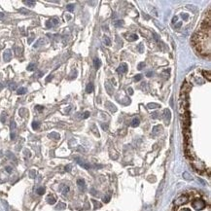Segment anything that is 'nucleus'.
Segmentation results:
<instances>
[{
    "instance_id": "1",
    "label": "nucleus",
    "mask_w": 211,
    "mask_h": 211,
    "mask_svg": "<svg viewBox=\"0 0 211 211\" xmlns=\"http://www.w3.org/2000/svg\"><path fill=\"white\" fill-rule=\"evenodd\" d=\"M192 207L196 210H202L206 207V202L202 198H196L192 202Z\"/></svg>"
},
{
    "instance_id": "2",
    "label": "nucleus",
    "mask_w": 211,
    "mask_h": 211,
    "mask_svg": "<svg viewBox=\"0 0 211 211\" xmlns=\"http://www.w3.org/2000/svg\"><path fill=\"white\" fill-rule=\"evenodd\" d=\"M188 200H189V196L188 194H182V196H180L179 198H177L174 200V205H176V206L183 205L185 203H187Z\"/></svg>"
},
{
    "instance_id": "3",
    "label": "nucleus",
    "mask_w": 211,
    "mask_h": 211,
    "mask_svg": "<svg viewBox=\"0 0 211 211\" xmlns=\"http://www.w3.org/2000/svg\"><path fill=\"white\" fill-rule=\"evenodd\" d=\"M128 71V64L126 63H121L119 67L117 68V72L119 73H126Z\"/></svg>"
},
{
    "instance_id": "4",
    "label": "nucleus",
    "mask_w": 211,
    "mask_h": 211,
    "mask_svg": "<svg viewBox=\"0 0 211 211\" xmlns=\"http://www.w3.org/2000/svg\"><path fill=\"white\" fill-rule=\"evenodd\" d=\"M3 58L5 62H9L10 60L12 58V52L10 50H6L4 54H3Z\"/></svg>"
},
{
    "instance_id": "5",
    "label": "nucleus",
    "mask_w": 211,
    "mask_h": 211,
    "mask_svg": "<svg viewBox=\"0 0 211 211\" xmlns=\"http://www.w3.org/2000/svg\"><path fill=\"white\" fill-rule=\"evenodd\" d=\"M77 185H78V187H79V189L81 191H84L85 188H86V184H85L84 179H78L77 180Z\"/></svg>"
},
{
    "instance_id": "6",
    "label": "nucleus",
    "mask_w": 211,
    "mask_h": 211,
    "mask_svg": "<svg viewBox=\"0 0 211 211\" xmlns=\"http://www.w3.org/2000/svg\"><path fill=\"white\" fill-rule=\"evenodd\" d=\"M94 84H92V83H88V85H87V88H86V92H87L88 94H92V92H94Z\"/></svg>"
},
{
    "instance_id": "7",
    "label": "nucleus",
    "mask_w": 211,
    "mask_h": 211,
    "mask_svg": "<svg viewBox=\"0 0 211 211\" xmlns=\"http://www.w3.org/2000/svg\"><path fill=\"white\" fill-rule=\"evenodd\" d=\"M77 162L81 166H83L84 168H86V169H90V164H86V162H82L80 158H77Z\"/></svg>"
},
{
    "instance_id": "8",
    "label": "nucleus",
    "mask_w": 211,
    "mask_h": 211,
    "mask_svg": "<svg viewBox=\"0 0 211 211\" xmlns=\"http://www.w3.org/2000/svg\"><path fill=\"white\" fill-rule=\"evenodd\" d=\"M94 67H96V69H98V68L101 66V60H100L98 58H96L94 60Z\"/></svg>"
},
{
    "instance_id": "9",
    "label": "nucleus",
    "mask_w": 211,
    "mask_h": 211,
    "mask_svg": "<svg viewBox=\"0 0 211 211\" xmlns=\"http://www.w3.org/2000/svg\"><path fill=\"white\" fill-rule=\"evenodd\" d=\"M46 200H47L48 203H50V204H54V203L56 202V198H54V196H52V194L48 196Z\"/></svg>"
},
{
    "instance_id": "10",
    "label": "nucleus",
    "mask_w": 211,
    "mask_h": 211,
    "mask_svg": "<svg viewBox=\"0 0 211 211\" xmlns=\"http://www.w3.org/2000/svg\"><path fill=\"white\" fill-rule=\"evenodd\" d=\"M139 124H140V120H139L138 118H134V119L132 120V126H133V128H136V126H139Z\"/></svg>"
},
{
    "instance_id": "11",
    "label": "nucleus",
    "mask_w": 211,
    "mask_h": 211,
    "mask_svg": "<svg viewBox=\"0 0 211 211\" xmlns=\"http://www.w3.org/2000/svg\"><path fill=\"white\" fill-rule=\"evenodd\" d=\"M126 39H128V41L132 42V41H135V40H137V39H138V35H137V34H132V35L128 36V37H126Z\"/></svg>"
},
{
    "instance_id": "12",
    "label": "nucleus",
    "mask_w": 211,
    "mask_h": 211,
    "mask_svg": "<svg viewBox=\"0 0 211 211\" xmlns=\"http://www.w3.org/2000/svg\"><path fill=\"white\" fill-rule=\"evenodd\" d=\"M160 126H155L154 128H153V130H152V135L153 136H155V135H157V133H158L160 132Z\"/></svg>"
},
{
    "instance_id": "13",
    "label": "nucleus",
    "mask_w": 211,
    "mask_h": 211,
    "mask_svg": "<svg viewBox=\"0 0 211 211\" xmlns=\"http://www.w3.org/2000/svg\"><path fill=\"white\" fill-rule=\"evenodd\" d=\"M164 118H166V120L167 121V123L169 122V120H170V111L168 110V109H166L164 110Z\"/></svg>"
},
{
    "instance_id": "14",
    "label": "nucleus",
    "mask_w": 211,
    "mask_h": 211,
    "mask_svg": "<svg viewBox=\"0 0 211 211\" xmlns=\"http://www.w3.org/2000/svg\"><path fill=\"white\" fill-rule=\"evenodd\" d=\"M202 74H203V76L206 78V79L208 80V81H210L211 80V76H210V71H205L203 70L202 71Z\"/></svg>"
},
{
    "instance_id": "15",
    "label": "nucleus",
    "mask_w": 211,
    "mask_h": 211,
    "mask_svg": "<svg viewBox=\"0 0 211 211\" xmlns=\"http://www.w3.org/2000/svg\"><path fill=\"white\" fill-rule=\"evenodd\" d=\"M49 137H52L54 139H60V134L56 132H52L49 134Z\"/></svg>"
},
{
    "instance_id": "16",
    "label": "nucleus",
    "mask_w": 211,
    "mask_h": 211,
    "mask_svg": "<svg viewBox=\"0 0 211 211\" xmlns=\"http://www.w3.org/2000/svg\"><path fill=\"white\" fill-rule=\"evenodd\" d=\"M10 128H11V132H12V133H13V132H15V130L17 128V124H16V123H15L14 121H12V122H11Z\"/></svg>"
},
{
    "instance_id": "17",
    "label": "nucleus",
    "mask_w": 211,
    "mask_h": 211,
    "mask_svg": "<svg viewBox=\"0 0 211 211\" xmlns=\"http://www.w3.org/2000/svg\"><path fill=\"white\" fill-rule=\"evenodd\" d=\"M124 20H116L114 24H115V26L116 27H121V26H124Z\"/></svg>"
},
{
    "instance_id": "18",
    "label": "nucleus",
    "mask_w": 211,
    "mask_h": 211,
    "mask_svg": "<svg viewBox=\"0 0 211 211\" xmlns=\"http://www.w3.org/2000/svg\"><path fill=\"white\" fill-rule=\"evenodd\" d=\"M26 92V88H20L17 90V94H24Z\"/></svg>"
},
{
    "instance_id": "19",
    "label": "nucleus",
    "mask_w": 211,
    "mask_h": 211,
    "mask_svg": "<svg viewBox=\"0 0 211 211\" xmlns=\"http://www.w3.org/2000/svg\"><path fill=\"white\" fill-rule=\"evenodd\" d=\"M24 4H26L27 6H30V7H32V6H34V5H35V1L26 0V1H24Z\"/></svg>"
},
{
    "instance_id": "20",
    "label": "nucleus",
    "mask_w": 211,
    "mask_h": 211,
    "mask_svg": "<svg viewBox=\"0 0 211 211\" xmlns=\"http://www.w3.org/2000/svg\"><path fill=\"white\" fill-rule=\"evenodd\" d=\"M35 63H30L28 66H27V70L28 71H33L35 69Z\"/></svg>"
},
{
    "instance_id": "21",
    "label": "nucleus",
    "mask_w": 211,
    "mask_h": 211,
    "mask_svg": "<svg viewBox=\"0 0 211 211\" xmlns=\"http://www.w3.org/2000/svg\"><path fill=\"white\" fill-rule=\"evenodd\" d=\"M158 104H157V103H149L148 104V108L149 109H155V108H158Z\"/></svg>"
},
{
    "instance_id": "22",
    "label": "nucleus",
    "mask_w": 211,
    "mask_h": 211,
    "mask_svg": "<svg viewBox=\"0 0 211 211\" xmlns=\"http://www.w3.org/2000/svg\"><path fill=\"white\" fill-rule=\"evenodd\" d=\"M137 50H138L139 53H143L144 52V45L142 44V43H140V44L137 46Z\"/></svg>"
},
{
    "instance_id": "23",
    "label": "nucleus",
    "mask_w": 211,
    "mask_h": 211,
    "mask_svg": "<svg viewBox=\"0 0 211 211\" xmlns=\"http://www.w3.org/2000/svg\"><path fill=\"white\" fill-rule=\"evenodd\" d=\"M103 41H104V43H105L106 46H110V45H111V41H110V39H109L107 36H105V37H104Z\"/></svg>"
},
{
    "instance_id": "24",
    "label": "nucleus",
    "mask_w": 211,
    "mask_h": 211,
    "mask_svg": "<svg viewBox=\"0 0 211 211\" xmlns=\"http://www.w3.org/2000/svg\"><path fill=\"white\" fill-rule=\"evenodd\" d=\"M39 126H40L39 122H33V123H32V128H33V130H37Z\"/></svg>"
},
{
    "instance_id": "25",
    "label": "nucleus",
    "mask_w": 211,
    "mask_h": 211,
    "mask_svg": "<svg viewBox=\"0 0 211 211\" xmlns=\"http://www.w3.org/2000/svg\"><path fill=\"white\" fill-rule=\"evenodd\" d=\"M46 26L48 27V28H52V27L54 26L53 22H51V20H47V22H46Z\"/></svg>"
},
{
    "instance_id": "26",
    "label": "nucleus",
    "mask_w": 211,
    "mask_h": 211,
    "mask_svg": "<svg viewBox=\"0 0 211 211\" xmlns=\"http://www.w3.org/2000/svg\"><path fill=\"white\" fill-rule=\"evenodd\" d=\"M44 193H45V188L41 187V188H38L37 189V194H43Z\"/></svg>"
},
{
    "instance_id": "27",
    "label": "nucleus",
    "mask_w": 211,
    "mask_h": 211,
    "mask_svg": "<svg viewBox=\"0 0 211 211\" xmlns=\"http://www.w3.org/2000/svg\"><path fill=\"white\" fill-rule=\"evenodd\" d=\"M183 177H184L185 179H187V180H192L193 179V177L189 175V173H187V172H185L184 174H183Z\"/></svg>"
},
{
    "instance_id": "28",
    "label": "nucleus",
    "mask_w": 211,
    "mask_h": 211,
    "mask_svg": "<svg viewBox=\"0 0 211 211\" xmlns=\"http://www.w3.org/2000/svg\"><path fill=\"white\" fill-rule=\"evenodd\" d=\"M66 9L68 10L69 12H72V11L74 10V5H73V4H69V5H67V6H66Z\"/></svg>"
},
{
    "instance_id": "29",
    "label": "nucleus",
    "mask_w": 211,
    "mask_h": 211,
    "mask_svg": "<svg viewBox=\"0 0 211 211\" xmlns=\"http://www.w3.org/2000/svg\"><path fill=\"white\" fill-rule=\"evenodd\" d=\"M105 87L107 88V90H108V92H109V94H112V92H111V90H112V88L109 87V83H108V82H106V83H105Z\"/></svg>"
},
{
    "instance_id": "30",
    "label": "nucleus",
    "mask_w": 211,
    "mask_h": 211,
    "mask_svg": "<svg viewBox=\"0 0 211 211\" xmlns=\"http://www.w3.org/2000/svg\"><path fill=\"white\" fill-rule=\"evenodd\" d=\"M141 79H142V75H140V74H138V75H136V76L134 77V81H135V82H138V81H140Z\"/></svg>"
},
{
    "instance_id": "31",
    "label": "nucleus",
    "mask_w": 211,
    "mask_h": 211,
    "mask_svg": "<svg viewBox=\"0 0 211 211\" xmlns=\"http://www.w3.org/2000/svg\"><path fill=\"white\" fill-rule=\"evenodd\" d=\"M20 13H22V14H29L30 12L28 11V10H26V9H24V8H22V9H20L18 10Z\"/></svg>"
},
{
    "instance_id": "32",
    "label": "nucleus",
    "mask_w": 211,
    "mask_h": 211,
    "mask_svg": "<svg viewBox=\"0 0 211 211\" xmlns=\"http://www.w3.org/2000/svg\"><path fill=\"white\" fill-rule=\"evenodd\" d=\"M63 187H64V190L62 191V194H66L69 192V188L66 187V186H63Z\"/></svg>"
},
{
    "instance_id": "33",
    "label": "nucleus",
    "mask_w": 211,
    "mask_h": 211,
    "mask_svg": "<svg viewBox=\"0 0 211 211\" xmlns=\"http://www.w3.org/2000/svg\"><path fill=\"white\" fill-rule=\"evenodd\" d=\"M9 88H10V90H16V84H15V83H12V84H10Z\"/></svg>"
},
{
    "instance_id": "34",
    "label": "nucleus",
    "mask_w": 211,
    "mask_h": 211,
    "mask_svg": "<svg viewBox=\"0 0 211 211\" xmlns=\"http://www.w3.org/2000/svg\"><path fill=\"white\" fill-rule=\"evenodd\" d=\"M65 207V204L64 203H60L58 206H56V209H62V208H64Z\"/></svg>"
},
{
    "instance_id": "35",
    "label": "nucleus",
    "mask_w": 211,
    "mask_h": 211,
    "mask_svg": "<svg viewBox=\"0 0 211 211\" xmlns=\"http://www.w3.org/2000/svg\"><path fill=\"white\" fill-rule=\"evenodd\" d=\"M144 66H145V63H144V62H140V63L138 64V66H137V68H138L139 70H141V69H142V68H143Z\"/></svg>"
},
{
    "instance_id": "36",
    "label": "nucleus",
    "mask_w": 211,
    "mask_h": 211,
    "mask_svg": "<svg viewBox=\"0 0 211 211\" xmlns=\"http://www.w3.org/2000/svg\"><path fill=\"white\" fill-rule=\"evenodd\" d=\"M92 202L94 203V205H96V208H99V207H101V204H100L99 202H96V200H92Z\"/></svg>"
},
{
    "instance_id": "37",
    "label": "nucleus",
    "mask_w": 211,
    "mask_h": 211,
    "mask_svg": "<svg viewBox=\"0 0 211 211\" xmlns=\"http://www.w3.org/2000/svg\"><path fill=\"white\" fill-rule=\"evenodd\" d=\"M51 22H53V24H54V26H56V24H58V20L56 18H52V20H51Z\"/></svg>"
},
{
    "instance_id": "38",
    "label": "nucleus",
    "mask_w": 211,
    "mask_h": 211,
    "mask_svg": "<svg viewBox=\"0 0 211 211\" xmlns=\"http://www.w3.org/2000/svg\"><path fill=\"white\" fill-rule=\"evenodd\" d=\"M188 18H189V15H188V14H182V18H183L184 20H187Z\"/></svg>"
},
{
    "instance_id": "39",
    "label": "nucleus",
    "mask_w": 211,
    "mask_h": 211,
    "mask_svg": "<svg viewBox=\"0 0 211 211\" xmlns=\"http://www.w3.org/2000/svg\"><path fill=\"white\" fill-rule=\"evenodd\" d=\"M43 109H44V107H43V106H40V105L36 106V110H37V111H42Z\"/></svg>"
},
{
    "instance_id": "40",
    "label": "nucleus",
    "mask_w": 211,
    "mask_h": 211,
    "mask_svg": "<svg viewBox=\"0 0 211 211\" xmlns=\"http://www.w3.org/2000/svg\"><path fill=\"white\" fill-rule=\"evenodd\" d=\"M41 42H44V40H43V39H40V40H39V41H38V42H37V43L34 45V48H37V47L40 45V43H41Z\"/></svg>"
},
{
    "instance_id": "41",
    "label": "nucleus",
    "mask_w": 211,
    "mask_h": 211,
    "mask_svg": "<svg viewBox=\"0 0 211 211\" xmlns=\"http://www.w3.org/2000/svg\"><path fill=\"white\" fill-rule=\"evenodd\" d=\"M88 116H90V112H88V111H87V112H85V113H84L83 118H84V119H87V118H88Z\"/></svg>"
},
{
    "instance_id": "42",
    "label": "nucleus",
    "mask_w": 211,
    "mask_h": 211,
    "mask_svg": "<svg viewBox=\"0 0 211 211\" xmlns=\"http://www.w3.org/2000/svg\"><path fill=\"white\" fill-rule=\"evenodd\" d=\"M109 200H110V196H104V198H103V202H108Z\"/></svg>"
},
{
    "instance_id": "43",
    "label": "nucleus",
    "mask_w": 211,
    "mask_h": 211,
    "mask_svg": "<svg viewBox=\"0 0 211 211\" xmlns=\"http://www.w3.org/2000/svg\"><path fill=\"white\" fill-rule=\"evenodd\" d=\"M152 118H153V119H157V118H158V113H157V112H154V113L152 114Z\"/></svg>"
},
{
    "instance_id": "44",
    "label": "nucleus",
    "mask_w": 211,
    "mask_h": 211,
    "mask_svg": "<svg viewBox=\"0 0 211 211\" xmlns=\"http://www.w3.org/2000/svg\"><path fill=\"white\" fill-rule=\"evenodd\" d=\"M5 118H6V116H5V114H3L2 116H1V118H0V119H1V121H2L3 123H5Z\"/></svg>"
},
{
    "instance_id": "45",
    "label": "nucleus",
    "mask_w": 211,
    "mask_h": 211,
    "mask_svg": "<svg viewBox=\"0 0 211 211\" xmlns=\"http://www.w3.org/2000/svg\"><path fill=\"white\" fill-rule=\"evenodd\" d=\"M53 79V75H50L49 77H47V79H46V82H50L51 80Z\"/></svg>"
},
{
    "instance_id": "46",
    "label": "nucleus",
    "mask_w": 211,
    "mask_h": 211,
    "mask_svg": "<svg viewBox=\"0 0 211 211\" xmlns=\"http://www.w3.org/2000/svg\"><path fill=\"white\" fill-rule=\"evenodd\" d=\"M101 126L104 128V130H107V128H108V126H107V124H102Z\"/></svg>"
},
{
    "instance_id": "47",
    "label": "nucleus",
    "mask_w": 211,
    "mask_h": 211,
    "mask_svg": "<svg viewBox=\"0 0 211 211\" xmlns=\"http://www.w3.org/2000/svg\"><path fill=\"white\" fill-rule=\"evenodd\" d=\"M177 20H178V18H177V17H176V16H175L174 18H172V24H175L176 22H177Z\"/></svg>"
},
{
    "instance_id": "48",
    "label": "nucleus",
    "mask_w": 211,
    "mask_h": 211,
    "mask_svg": "<svg viewBox=\"0 0 211 211\" xmlns=\"http://www.w3.org/2000/svg\"><path fill=\"white\" fill-rule=\"evenodd\" d=\"M146 75H147V77H151V76L153 75V72L149 71V72H147V74H146Z\"/></svg>"
},
{
    "instance_id": "49",
    "label": "nucleus",
    "mask_w": 211,
    "mask_h": 211,
    "mask_svg": "<svg viewBox=\"0 0 211 211\" xmlns=\"http://www.w3.org/2000/svg\"><path fill=\"white\" fill-rule=\"evenodd\" d=\"M181 26H182V22H178V24H177L175 26V28H179V27Z\"/></svg>"
},
{
    "instance_id": "50",
    "label": "nucleus",
    "mask_w": 211,
    "mask_h": 211,
    "mask_svg": "<svg viewBox=\"0 0 211 211\" xmlns=\"http://www.w3.org/2000/svg\"><path fill=\"white\" fill-rule=\"evenodd\" d=\"M34 173H35L34 171H31V172H30V177H32V178H33V177H34Z\"/></svg>"
},
{
    "instance_id": "51",
    "label": "nucleus",
    "mask_w": 211,
    "mask_h": 211,
    "mask_svg": "<svg viewBox=\"0 0 211 211\" xmlns=\"http://www.w3.org/2000/svg\"><path fill=\"white\" fill-rule=\"evenodd\" d=\"M70 166H67L65 167V169H66V170H67V171H70Z\"/></svg>"
},
{
    "instance_id": "52",
    "label": "nucleus",
    "mask_w": 211,
    "mask_h": 211,
    "mask_svg": "<svg viewBox=\"0 0 211 211\" xmlns=\"http://www.w3.org/2000/svg\"><path fill=\"white\" fill-rule=\"evenodd\" d=\"M180 211H191V209H189V208H183V209H181Z\"/></svg>"
},
{
    "instance_id": "53",
    "label": "nucleus",
    "mask_w": 211,
    "mask_h": 211,
    "mask_svg": "<svg viewBox=\"0 0 211 211\" xmlns=\"http://www.w3.org/2000/svg\"><path fill=\"white\" fill-rule=\"evenodd\" d=\"M128 92H130V94H133V92H132V88H128Z\"/></svg>"
},
{
    "instance_id": "54",
    "label": "nucleus",
    "mask_w": 211,
    "mask_h": 211,
    "mask_svg": "<svg viewBox=\"0 0 211 211\" xmlns=\"http://www.w3.org/2000/svg\"><path fill=\"white\" fill-rule=\"evenodd\" d=\"M3 18H4V14L3 13H0V20H2Z\"/></svg>"
},
{
    "instance_id": "55",
    "label": "nucleus",
    "mask_w": 211,
    "mask_h": 211,
    "mask_svg": "<svg viewBox=\"0 0 211 211\" xmlns=\"http://www.w3.org/2000/svg\"><path fill=\"white\" fill-rule=\"evenodd\" d=\"M7 171H8V172H11V171H12L11 167H7Z\"/></svg>"
}]
</instances>
